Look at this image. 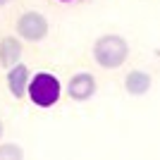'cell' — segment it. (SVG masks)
I'll return each mask as SVG.
<instances>
[{
  "label": "cell",
  "instance_id": "cell-11",
  "mask_svg": "<svg viewBox=\"0 0 160 160\" xmlns=\"http://www.w3.org/2000/svg\"><path fill=\"white\" fill-rule=\"evenodd\" d=\"M58 2H74V0H58Z\"/></svg>",
  "mask_w": 160,
  "mask_h": 160
},
{
  "label": "cell",
  "instance_id": "cell-7",
  "mask_svg": "<svg viewBox=\"0 0 160 160\" xmlns=\"http://www.w3.org/2000/svg\"><path fill=\"white\" fill-rule=\"evenodd\" d=\"M124 93L132 96V98H141L146 96L153 86V74L146 72V69H129L124 74Z\"/></svg>",
  "mask_w": 160,
  "mask_h": 160
},
{
  "label": "cell",
  "instance_id": "cell-1",
  "mask_svg": "<svg viewBox=\"0 0 160 160\" xmlns=\"http://www.w3.org/2000/svg\"><path fill=\"white\" fill-rule=\"evenodd\" d=\"M91 55H93V62L100 69L115 72L122 65H127L129 55H132V46L122 33H115V31L100 33L91 46Z\"/></svg>",
  "mask_w": 160,
  "mask_h": 160
},
{
  "label": "cell",
  "instance_id": "cell-5",
  "mask_svg": "<svg viewBox=\"0 0 160 160\" xmlns=\"http://www.w3.org/2000/svg\"><path fill=\"white\" fill-rule=\"evenodd\" d=\"M29 79H31V69L22 60L17 62V65H12L10 69H5V84H7V91H10V96H12L14 100L27 98Z\"/></svg>",
  "mask_w": 160,
  "mask_h": 160
},
{
  "label": "cell",
  "instance_id": "cell-6",
  "mask_svg": "<svg viewBox=\"0 0 160 160\" xmlns=\"http://www.w3.org/2000/svg\"><path fill=\"white\" fill-rule=\"evenodd\" d=\"M22 55H24V41L17 33H5L0 38V67L10 69L22 60Z\"/></svg>",
  "mask_w": 160,
  "mask_h": 160
},
{
  "label": "cell",
  "instance_id": "cell-9",
  "mask_svg": "<svg viewBox=\"0 0 160 160\" xmlns=\"http://www.w3.org/2000/svg\"><path fill=\"white\" fill-rule=\"evenodd\" d=\"M10 2H12V0H0V10H2V7H7Z\"/></svg>",
  "mask_w": 160,
  "mask_h": 160
},
{
  "label": "cell",
  "instance_id": "cell-3",
  "mask_svg": "<svg viewBox=\"0 0 160 160\" xmlns=\"http://www.w3.org/2000/svg\"><path fill=\"white\" fill-rule=\"evenodd\" d=\"M14 33L24 43H41L50 33V22L38 10H22L14 17Z\"/></svg>",
  "mask_w": 160,
  "mask_h": 160
},
{
  "label": "cell",
  "instance_id": "cell-8",
  "mask_svg": "<svg viewBox=\"0 0 160 160\" xmlns=\"http://www.w3.org/2000/svg\"><path fill=\"white\" fill-rule=\"evenodd\" d=\"M0 160H24V148L14 141H0Z\"/></svg>",
  "mask_w": 160,
  "mask_h": 160
},
{
  "label": "cell",
  "instance_id": "cell-2",
  "mask_svg": "<svg viewBox=\"0 0 160 160\" xmlns=\"http://www.w3.org/2000/svg\"><path fill=\"white\" fill-rule=\"evenodd\" d=\"M62 96V84L60 79L50 72H38L29 79V91L27 98L31 100L36 108H53Z\"/></svg>",
  "mask_w": 160,
  "mask_h": 160
},
{
  "label": "cell",
  "instance_id": "cell-4",
  "mask_svg": "<svg viewBox=\"0 0 160 160\" xmlns=\"http://www.w3.org/2000/svg\"><path fill=\"white\" fill-rule=\"evenodd\" d=\"M98 91V79L91 72H74L67 79V96L74 103H86Z\"/></svg>",
  "mask_w": 160,
  "mask_h": 160
},
{
  "label": "cell",
  "instance_id": "cell-10",
  "mask_svg": "<svg viewBox=\"0 0 160 160\" xmlns=\"http://www.w3.org/2000/svg\"><path fill=\"white\" fill-rule=\"evenodd\" d=\"M2 134H5V124H2V120H0V141H2Z\"/></svg>",
  "mask_w": 160,
  "mask_h": 160
}]
</instances>
